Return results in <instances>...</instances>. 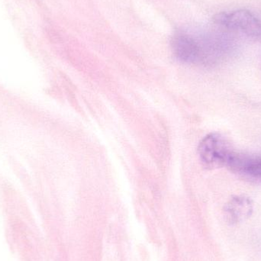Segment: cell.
<instances>
[{"mask_svg":"<svg viewBox=\"0 0 261 261\" xmlns=\"http://www.w3.org/2000/svg\"><path fill=\"white\" fill-rule=\"evenodd\" d=\"M200 161L208 169L228 167L236 152L229 141L219 133H211L202 138L198 147Z\"/></svg>","mask_w":261,"mask_h":261,"instance_id":"1","label":"cell"},{"mask_svg":"<svg viewBox=\"0 0 261 261\" xmlns=\"http://www.w3.org/2000/svg\"><path fill=\"white\" fill-rule=\"evenodd\" d=\"M215 21L221 25L239 31L248 36L261 40V22L247 10H238L218 14Z\"/></svg>","mask_w":261,"mask_h":261,"instance_id":"2","label":"cell"},{"mask_svg":"<svg viewBox=\"0 0 261 261\" xmlns=\"http://www.w3.org/2000/svg\"><path fill=\"white\" fill-rule=\"evenodd\" d=\"M228 167L244 179L261 182V155L236 153Z\"/></svg>","mask_w":261,"mask_h":261,"instance_id":"3","label":"cell"},{"mask_svg":"<svg viewBox=\"0 0 261 261\" xmlns=\"http://www.w3.org/2000/svg\"><path fill=\"white\" fill-rule=\"evenodd\" d=\"M173 55L181 62L196 64L199 62V51L194 37L179 31L173 36L171 41Z\"/></svg>","mask_w":261,"mask_h":261,"instance_id":"4","label":"cell"},{"mask_svg":"<svg viewBox=\"0 0 261 261\" xmlns=\"http://www.w3.org/2000/svg\"><path fill=\"white\" fill-rule=\"evenodd\" d=\"M254 204L248 196L239 195L232 196L224 207L225 219L230 223L239 224L251 217Z\"/></svg>","mask_w":261,"mask_h":261,"instance_id":"5","label":"cell"}]
</instances>
